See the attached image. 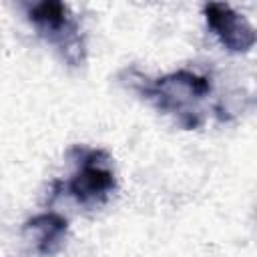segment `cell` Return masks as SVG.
I'll list each match as a JSON object with an SVG mask.
<instances>
[{
    "label": "cell",
    "mask_w": 257,
    "mask_h": 257,
    "mask_svg": "<svg viewBox=\"0 0 257 257\" xmlns=\"http://www.w3.org/2000/svg\"><path fill=\"white\" fill-rule=\"evenodd\" d=\"M139 90L157 104L159 110L169 112L177 118L183 128H197L203 122L199 100L211 92V82L193 70H177L155 82H139Z\"/></svg>",
    "instance_id": "1"
},
{
    "label": "cell",
    "mask_w": 257,
    "mask_h": 257,
    "mask_svg": "<svg viewBox=\"0 0 257 257\" xmlns=\"http://www.w3.org/2000/svg\"><path fill=\"white\" fill-rule=\"evenodd\" d=\"M26 16L42 38L56 44L66 62L76 66L84 60V40L80 36V28L64 2H34L26 8Z\"/></svg>",
    "instance_id": "2"
},
{
    "label": "cell",
    "mask_w": 257,
    "mask_h": 257,
    "mask_svg": "<svg viewBox=\"0 0 257 257\" xmlns=\"http://www.w3.org/2000/svg\"><path fill=\"white\" fill-rule=\"evenodd\" d=\"M74 153H78V169L66 183V189L76 203L84 207H96L104 203L116 189V177L110 169V159L100 149L74 147Z\"/></svg>",
    "instance_id": "3"
},
{
    "label": "cell",
    "mask_w": 257,
    "mask_h": 257,
    "mask_svg": "<svg viewBox=\"0 0 257 257\" xmlns=\"http://www.w3.org/2000/svg\"><path fill=\"white\" fill-rule=\"evenodd\" d=\"M205 20L221 44L231 52H249L255 46V30L249 20L229 4L209 2L203 8Z\"/></svg>",
    "instance_id": "4"
},
{
    "label": "cell",
    "mask_w": 257,
    "mask_h": 257,
    "mask_svg": "<svg viewBox=\"0 0 257 257\" xmlns=\"http://www.w3.org/2000/svg\"><path fill=\"white\" fill-rule=\"evenodd\" d=\"M68 223L64 217L56 213H40L26 221L24 233L34 243V249L40 255H54L62 249L66 239Z\"/></svg>",
    "instance_id": "5"
}]
</instances>
